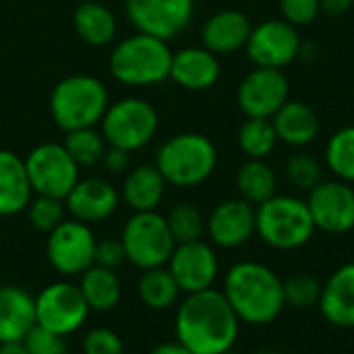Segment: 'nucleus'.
I'll list each match as a JSON object with an SVG mask.
<instances>
[{"instance_id": "obj_1", "label": "nucleus", "mask_w": 354, "mask_h": 354, "mask_svg": "<svg viewBox=\"0 0 354 354\" xmlns=\"http://www.w3.org/2000/svg\"><path fill=\"white\" fill-rule=\"evenodd\" d=\"M241 319L222 290L187 295L174 317L176 340L195 354H222L234 348Z\"/></svg>"}, {"instance_id": "obj_2", "label": "nucleus", "mask_w": 354, "mask_h": 354, "mask_svg": "<svg viewBox=\"0 0 354 354\" xmlns=\"http://www.w3.org/2000/svg\"><path fill=\"white\" fill-rule=\"evenodd\" d=\"M222 295L243 324L268 326L286 307L282 278L257 261H239L224 276Z\"/></svg>"}, {"instance_id": "obj_3", "label": "nucleus", "mask_w": 354, "mask_h": 354, "mask_svg": "<svg viewBox=\"0 0 354 354\" xmlns=\"http://www.w3.org/2000/svg\"><path fill=\"white\" fill-rule=\"evenodd\" d=\"M156 166L166 185L178 189L199 187L214 174L218 166V149L203 133H178L160 145Z\"/></svg>"}, {"instance_id": "obj_4", "label": "nucleus", "mask_w": 354, "mask_h": 354, "mask_svg": "<svg viewBox=\"0 0 354 354\" xmlns=\"http://www.w3.org/2000/svg\"><path fill=\"white\" fill-rule=\"evenodd\" d=\"M170 64L172 50L168 41L147 33L120 39L108 58L112 77L129 87H149L170 79Z\"/></svg>"}, {"instance_id": "obj_5", "label": "nucleus", "mask_w": 354, "mask_h": 354, "mask_svg": "<svg viewBox=\"0 0 354 354\" xmlns=\"http://www.w3.org/2000/svg\"><path fill=\"white\" fill-rule=\"evenodd\" d=\"M110 106V95L93 75H71L60 79L50 93L52 120L64 131L87 129L102 122Z\"/></svg>"}, {"instance_id": "obj_6", "label": "nucleus", "mask_w": 354, "mask_h": 354, "mask_svg": "<svg viewBox=\"0 0 354 354\" xmlns=\"http://www.w3.org/2000/svg\"><path fill=\"white\" fill-rule=\"evenodd\" d=\"M255 234L272 249L295 251L305 247L313 234L315 224L305 199L292 195H274L255 207Z\"/></svg>"}, {"instance_id": "obj_7", "label": "nucleus", "mask_w": 354, "mask_h": 354, "mask_svg": "<svg viewBox=\"0 0 354 354\" xmlns=\"http://www.w3.org/2000/svg\"><path fill=\"white\" fill-rule=\"evenodd\" d=\"M120 241L127 253V261L139 270L166 266L176 247L166 216H160L158 212H135L127 220Z\"/></svg>"}, {"instance_id": "obj_8", "label": "nucleus", "mask_w": 354, "mask_h": 354, "mask_svg": "<svg viewBox=\"0 0 354 354\" xmlns=\"http://www.w3.org/2000/svg\"><path fill=\"white\" fill-rule=\"evenodd\" d=\"M158 124L156 108L141 97H122L110 104L100 122L106 143L131 153L149 145L158 133Z\"/></svg>"}, {"instance_id": "obj_9", "label": "nucleus", "mask_w": 354, "mask_h": 354, "mask_svg": "<svg viewBox=\"0 0 354 354\" xmlns=\"http://www.w3.org/2000/svg\"><path fill=\"white\" fill-rule=\"evenodd\" d=\"M33 195L66 199L79 180V166L62 143H39L25 158Z\"/></svg>"}, {"instance_id": "obj_10", "label": "nucleus", "mask_w": 354, "mask_h": 354, "mask_svg": "<svg viewBox=\"0 0 354 354\" xmlns=\"http://www.w3.org/2000/svg\"><path fill=\"white\" fill-rule=\"evenodd\" d=\"M89 311L79 286L71 282L48 284L35 297V324L62 338L75 334L85 324Z\"/></svg>"}, {"instance_id": "obj_11", "label": "nucleus", "mask_w": 354, "mask_h": 354, "mask_svg": "<svg viewBox=\"0 0 354 354\" xmlns=\"http://www.w3.org/2000/svg\"><path fill=\"white\" fill-rule=\"evenodd\" d=\"M301 35L284 19H268L251 29L245 52L255 66L282 71L301 54Z\"/></svg>"}, {"instance_id": "obj_12", "label": "nucleus", "mask_w": 354, "mask_h": 354, "mask_svg": "<svg viewBox=\"0 0 354 354\" xmlns=\"http://www.w3.org/2000/svg\"><path fill=\"white\" fill-rule=\"evenodd\" d=\"M95 234L89 224L79 220H64L48 234L46 255L52 268L64 276H81L93 266Z\"/></svg>"}, {"instance_id": "obj_13", "label": "nucleus", "mask_w": 354, "mask_h": 354, "mask_svg": "<svg viewBox=\"0 0 354 354\" xmlns=\"http://www.w3.org/2000/svg\"><path fill=\"white\" fill-rule=\"evenodd\" d=\"M195 0H127L124 10L139 33L164 41L180 35L193 19Z\"/></svg>"}, {"instance_id": "obj_14", "label": "nucleus", "mask_w": 354, "mask_h": 354, "mask_svg": "<svg viewBox=\"0 0 354 354\" xmlns=\"http://www.w3.org/2000/svg\"><path fill=\"white\" fill-rule=\"evenodd\" d=\"M290 100V83L278 68L255 66L236 89V102L247 118H272Z\"/></svg>"}, {"instance_id": "obj_15", "label": "nucleus", "mask_w": 354, "mask_h": 354, "mask_svg": "<svg viewBox=\"0 0 354 354\" xmlns=\"http://www.w3.org/2000/svg\"><path fill=\"white\" fill-rule=\"evenodd\" d=\"M317 230L346 234L354 228V189L344 180H322L305 199Z\"/></svg>"}, {"instance_id": "obj_16", "label": "nucleus", "mask_w": 354, "mask_h": 354, "mask_svg": "<svg viewBox=\"0 0 354 354\" xmlns=\"http://www.w3.org/2000/svg\"><path fill=\"white\" fill-rule=\"evenodd\" d=\"M174 276L180 292L193 295L214 286L218 278V257L212 245L205 241H193L176 245L170 261L166 263Z\"/></svg>"}, {"instance_id": "obj_17", "label": "nucleus", "mask_w": 354, "mask_h": 354, "mask_svg": "<svg viewBox=\"0 0 354 354\" xmlns=\"http://www.w3.org/2000/svg\"><path fill=\"white\" fill-rule=\"evenodd\" d=\"M255 205L245 199H226L212 209L205 232L216 247L236 249L255 234Z\"/></svg>"}, {"instance_id": "obj_18", "label": "nucleus", "mask_w": 354, "mask_h": 354, "mask_svg": "<svg viewBox=\"0 0 354 354\" xmlns=\"http://www.w3.org/2000/svg\"><path fill=\"white\" fill-rule=\"evenodd\" d=\"M64 201H66V209L75 220L85 224H95L108 220L116 212L120 195L112 183L97 176H89V178H79Z\"/></svg>"}, {"instance_id": "obj_19", "label": "nucleus", "mask_w": 354, "mask_h": 354, "mask_svg": "<svg viewBox=\"0 0 354 354\" xmlns=\"http://www.w3.org/2000/svg\"><path fill=\"white\" fill-rule=\"evenodd\" d=\"M220 58L203 46H187L172 52L170 79L189 91H205L220 81Z\"/></svg>"}, {"instance_id": "obj_20", "label": "nucleus", "mask_w": 354, "mask_h": 354, "mask_svg": "<svg viewBox=\"0 0 354 354\" xmlns=\"http://www.w3.org/2000/svg\"><path fill=\"white\" fill-rule=\"evenodd\" d=\"M251 19L239 8H222L207 17L201 27V46L216 56H228L247 46Z\"/></svg>"}, {"instance_id": "obj_21", "label": "nucleus", "mask_w": 354, "mask_h": 354, "mask_svg": "<svg viewBox=\"0 0 354 354\" xmlns=\"http://www.w3.org/2000/svg\"><path fill=\"white\" fill-rule=\"evenodd\" d=\"M317 307L328 324L342 330L354 328V263L338 268L328 278Z\"/></svg>"}, {"instance_id": "obj_22", "label": "nucleus", "mask_w": 354, "mask_h": 354, "mask_svg": "<svg viewBox=\"0 0 354 354\" xmlns=\"http://www.w3.org/2000/svg\"><path fill=\"white\" fill-rule=\"evenodd\" d=\"M35 326V299L21 286H0V344L23 342Z\"/></svg>"}, {"instance_id": "obj_23", "label": "nucleus", "mask_w": 354, "mask_h": 354, "mask_svg": "<svg viewBox=\"0 0 354 354\" xmlns=\"http://www.w3.org/2000/svg\"><path fill=\"white\" fill-rule=\"evenodd\" d=\"M33 189L25 160L10 149H0V216H17L27 209Z\"/></svg>"}, {"instance_id": "obj_24", "label": "nucleus", "mask_w": 354, "mask_h": 354, "mask_svg": "<svg viewBox=\"0 0 354 354\" xmlns=\"http://www.w3.org/2000/svg\"><path fill=\"white\" fill-rule=\"evenodd\" d=\"M272 124L276 129L278 141L290 147H305L319 135V116L301 100H288L272 116Z\"/></svg>"}, {"instance_id": "obj_25", "label": "nucleus", "mask_w": 354, "mask_h": 354, "mask_svg": "<svg viewBox=\"0 0 354 354\" xmlns=\"http://www.w3.org/2000/svg\"><path fill=\"white\" fill-rule=\"evenodd\" d=\"M166 193V180L156 164L133 168L122 183V199L133 212H156Z\"/></svg>"}, {"instance_id": "obj_26", "label": "nucleus", "mask_w": 354, "mask_h": 354, "mask_svg": "<svg viewBox=\"0 0 354 354\" xmlns=\"http://www.w3.org/2000/svg\"><path fill=\"white\" fill-rule=\"evenodd\" d=\"M73 25L77 37L93 48L108 46L116 37V29H118L114 12L106 4L95 0H85L75 8Z\"/></svg>"}, {"instance_id": "obj_27", "label": "nucleus", "mask_w": 354, "mask_h": 354, "mask_svg": "<svg viewBox=\"0 0 354 354\" xmlns=\"http://www.w3.org/2000/svg\"><path fill=\"white\" fill-rule=\"evenodd\" d=\"M79 290L89 305L91 311H112L122 295L120 280L114 270L102 268V266H91L81 274Z\"/></svg>"}, {"instance_id": "obj_28", "label": "nucleus", "mask_w": 354, "mask_h": 354, "mask_svg": "<svg viewBox=\"0 0 354 354\" xmlns=\"http://www.w3.org/2000/svg\"><path fill=\"white\" fill-rule=\"evenodd\" d=\"M236 189L241 199L251 205H261L272 199L278 191V176L266 160H249L241 164L236 172Z\"/></svg>"}, {"instance_id": "obj_29", "label": "nucleus", "mask_w": 354, "mask_h": 354, "mask_svg": "<svg viewBox=\"0 0 354 354\" xmlns=\"http://www.w3.org/2000/svg\"><path fill=\"white\" fill-rule=\"evenodd\" d=\"M137 290H139L143 305L153 311H166L174 307V303L180 297V288L166 266L143 270Z\"/></svg>"}, {"instance_id": "obj_30", "label": "nucleus", "mask_w": 354, "mask_h": 354, "mask_svg": "<svg viewBox=\"0 0 354 354\" xmlns=\"http://www.w3.org/2000/svg\"><path fill=\"white\" fill-rule=\"evenodd\" d=\"M278 143L272 118H247L239 129V147L249 160H266Z\"/></svg>"}, {"instance_id": "obj_31", "label": "nucleus", "mask_w": 354, "mask_h": 354, "mask_svg": "<svg viewBox=\"0 0 354 354\" xmlns=\"http://www.w3.org/2000/svg\"><path fill=\"white\" fill-rule=\"evenodd\" d=\"M62 145L79 168H91V166L100 164L104 158V151L108 147L102 131H95V127L68 131L64 135Z\"/></svg>"}, {"instance_id": "obj_32", "label": "nucleus", "mask_w": 354, "mask_h": 354, "mask_svg": "<svg viewBox=\"0 0 354 354\" xmlns=\"http://www.w3.org/2000/svg\"><path fill=\"white\" fill-rule=\"evenodd\" d=\"M326 166L348 185L354 183V124L338 129L326 145Z\"/></svg>"}, {"instance_id": "obj_33", "label": "nucleus", "mask_w": 354, "mask_h": 354, "mask_svg": "<svg viewBox=\"0 0 354 354\" xmlns=\"http://www.w3.org/2000/svg\"><path fill=\"white\" fill-rule=\"evenodd\" d=\"M166 222H168V228H170L176 245L199 241L203 236V232H205L203 214L191 203H176L168 212Z\"/></svg>"}, {"instance_id": "obj_34", "label": "nucleus", "mask_w": 354, "mask_h": 354, "mask_svg": "<svg viewBox=\"0 0 354 354\" xmlns=\"http://www.w3.org/2000/svg\"><path fill=\"white\" fill-rule=\"evenodd\" d=\"M25 212H27V218L35 230L50 234L56 226H60L64 222L66 205H64V199H56V197H48V195H35V197H31Z\"/></svg>"}, {"instance_id": "obj_35", "label": "nucleus", "mask_w": 354, "mask_h": 354, "mask_svg": "<svg viewBox=\"0 0 354 354\" xmlns=\"http://www.w3.org/2000/svg\"><path fill=\"white\" fill-rule=\"evenodd\" d=\"M284 288V303L292 309H309L319 305L322 284L311 274H295L282 280Z\"/></svg>"}, {"instance_id": "obj_36", "label": "nucleus", "mask_w": 354, "mask_h": 354, "mask_svg": "<svg viewBox=\"0 0 354 354\" xmlns=\"http://www.w3.org/2000/svg\"><path fill=\"white\" fill-rule=\"evenodd\" d=\"M286 176L301 191H313L324 180V166L311 153H295L286 160Z\"/></svg>"}, {"instance_id": "obj_37", "label": "nucleus", "mask_w": 354, "mask_h": 354, "mask_svg": "<svg viewBox=\"0 0 354 354\" xmlns=\"http://www.w3.org/2000/svg\"><path fill=\"white\" fill-rule=\"evenodd\" d=\"M23 344H25L29 354H66L64 338L41 328V326H37V324L23 338Z\"/></svg>"}, {"instance_id": "obj_38", "label": "nucleus", "mask_w": 354, "mask_h": 354, "mask_svg": "<svg viewBox=\"0 0 354 354\" xmlns=\"http://www.w3.org/2000/svg\"><path fill=\"white\" fill-rule=\"evenodd\" d=\"M280 15L295 27L311 25L322 15L319 0H280Z\"/></svg>"}, {"instance_id": "obj_39", "label": "nucleus", "mask_w": 354, "mask_h": 354, "mask_svg": "<svg viewBox=\"0 0 354 354\" xmlns=\"http://www.w3.org/2000/svg\"><path fill=\"white\" fill-rule=\"evenodd\" d=\"M83 354H124V346L112 330L93 328L83 338Z\"/></svg>"}, {"instance_id": "obj_40", "label": "nucleus", "mask_w": 354, "mask_h": 354, "mask_svg": "<svg viewBox=\"0 0 354 354\" xmlns=\"http://www.w3.org/2000/svg\"><path fill=\"white\" fill-rule=\"evenodd\" d=\"M124 261H127V253H124V247H122L120 239H104V241L95 243V255H93L95 266L116 270Z\"/></svg>"}, {"instance_id": "obj_41", "label": "nucleus", "mask_w": 354, "mask_h": 354, "mask_svg": "<svg viewBox=\"0 0 354 354\" xmlns=\"http://www.w3.org/2000/svg\"><path fill=\"white\" fill-rule=\"evenodd\" d=\"M129 162H131V151L120 149V147H112V145L106 147L104 158H102V164H104V168L110 174H122V172H127L129 170Z\"/></svg>"}, {"instance_id": "obj_42", "label": "nucleus", "mask_w": 354, "mask_h": 354, "mask_svg": "<svg viewBox=\"0 0 354 354\" xmlns=\"http://www.w3.org/2000/svg\"><path fill=\"white\" fill-rule=\"evenodd\" d=\"M319 4H322L324 15H328L332 19H340L353 10L354 0H319Z\"/></svg>"}, {"instance_id": "obj_43", "label": "nucleus", "mask_w": 354, "mask_h": 354, "mask_svg": "<svg viewBox=\"0 0 354 354\" xmlns=\"http://www.w3.org/2000/svg\"><path fill=\"white\" fill-rule=\"evenodd\" d=\"M149 354H195L193 351H189L185 344H180L178 340L176 342H164V344H158Z\"/></svg>"}, {"instance_id": "obj_44", "label": "nucleus", "mask_w": 354, "mask_h": 354, "mask_svg": "<svg viewBox=\"0 0 354 354\" xmlns=\"http://www.w3.org/2000/svg\"><path fill=\"white\" fill-rule=\"evenodd\" d=\"M0 354H29L23 342H4L0 344Z\"/></svg>"}, {"instance_id": "obj_45", "label": "nucleus", "mask_w": 354, "mask_h": 354, "mask_svg": "<svg viewBox=\"0 0 354 354\" xmlns=\"http://www.w3.org/2000/svg\"><path fill=\"white\" fill-rule=\"evenodd\" d=\"M257 354H278V353H274V351H261V353H257Z\"/></svg>"}, {"instance_id": "obj_46", "label": "nucleus", "mask_w": 354, "mask_h": 354, "mask_svg": "<svg viewBox=\"0 0 354 354\" xmlns=\"http://www.w3.org/2000/svg\"><path fill=\"white\" fill-rule=\"evenodd\" d=\"M222 354H239V353H234V351H228V353H222Z\"/></svg>"}]
</instances>
